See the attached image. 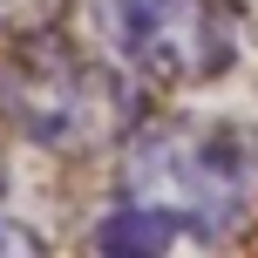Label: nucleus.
Segmentation results:
<instances>
[{
	"mask_svg": "<svg viewBox=\"0 0 258 258\" xmlns=\"http://www.w3.org/2000/svg\"><path fill=\"white\" fill-rule=\"evenodd\" d=\"M89 245L95 251H204V238H197L183 218L143 204V197H116V204L95 218Z\"/></svg>",
	"mask_w": 258,
	"mask_h": 258,
	"instance_id": "obj_4",
	"label": "nucleus"
},
{
	"mask_svg": "<svg viewBox=\"0 0 258 258\" xmlns=\"http://www.w3.org/2000/svg\"><path fill=\"white\" fill-rule=\"evenodd\" d=\"M122 197L183 218L224 245L258 218V122L245 116H143L122 143Z\"/></svg>",
	"mask_w": 258,
	"mask_h": 258,
	"instance_id": "obj_1",
	"label": "nucleus"
},
{
	"mask_svg": "<svg viewBox=\"0 0 258 258\" xmlns=\"http://www.w3.org/2000/svg\"><path fill=\"white\" fill-rule=\"evenodd\" d=\"M14 251H21V258H34V251H48V238H41L34 224L21 218V211H7V204H0V258H14Z\"/></svg>",
	"mask_w": 258,
	"mask_h": 258,
	"instance_id": "obj_6",
	"label": "nucleus"
},
{
	"mask_svg": "<svg viewBox=\"0 0 258 258\" xmlns=\"http://www.w3.org/2000/svg\"><path fill=\"white\" fill-rule=\"evenodd\" d=\"M224 7H231V21L245 27V34H258V0H224Z\"/></svg>",
	"mask_w": 258,
	"mask_h": 258,
	"instance_id": "obj_7",
	"label": "nucleus"
},
{
	"mask_svg": "<svg viewBox=\"0 0 258 258\" xmlns=\"http://www.w3.org/2000/svg\"><path fill=\"white\" fill-rule=\"evenodd\" d=\"M75 0H0V34L7 41H34V34H54L68 21Z\"/></svg>",
	"mask_w": 258,
	"mask_h": 258,
	"instance_id": "obj_5",
	"label": "nucleus"
},
{
	"mask_svg": "<svg viewBox=\"0 0 258 258\" xmlns=\"http://www.w3.org/2000/svg\"><path fill=\"white\" fill-rule=\"evenodd\" d=\"M95 41L143 89H204L231 68L238 21L224 0H95Z\"/></svg>",
	"mask_w": 258,
	"mask_h": 258,
	"instance_id": "obj_3",
	"label": "nucleus"
},
{
	"mask_svg": "<svg viewBox=\"0 0 258 258\" xmlns=\"http://www.w3.org/2000/svg\"><path fill=\"white\" fill-rule=\"evenodd\" d=\"M143 82L109 48H82L61 27L34 41H14V61L0 68V122L41 156H102L122 150L143 122Z\"/></svg>",
	"mask_w": 258,
	"mask_h": 258,
	"instance_id": "obj_2",
	"label": "nucleus"
}]
</instances>
